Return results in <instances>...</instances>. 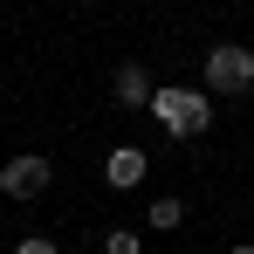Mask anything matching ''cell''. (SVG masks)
<instances>
[{
  "label": "cell",
  "mask_w": 254,
  "mask_h": 254,
  "mask_svg": "<svg viewBox=\"0 0 254 254\" xmlns=\"http://www.w3.org/2000/svg\"><path fill=\"white\" fill-rule=\"evenodd\" d=\"M110 96H117L124 110H151V96H158V83H151V69H137V62H124V69L110 76Z\"/></svg>",
  "instance_id": "4"
},
{
  "label": "cell",
  "mask_w": 254,
  "mask_h": 254,
  "mask_svg": "<svg viewBox=\"0 0 254 254\" xmlns=\"http://www.w3.org/2000/svg\"><path fill=\"white\" fill-rule=\"evenodd\" d=\"M103 254H144V241H137L130 227H110V234H103Z\"/></svg>",
  "instance_id": "7"
},
{
  "label": "cell",
  "mask_w": 254,
  "mask_h": 254,
  "mask_svg": "<svg viewBox=\"0 0 254 254\" xmlns=\"http://www.w3.org/2000/svg\"><path fill=\"white\" fill-rule=\"evenodd\" d=\"M151 117H158L172 137H199V130H213V96L206 89H186V83H158Z\"/></svg>",
  "instance_id": "1"
},
{
  "label": "cell",
  "mask_w": 254,
  "mask_h": 254,
  "mask_svg": "<svg viewBox=\"0 0 254 254\" xmlns=\"http://www.w3.org/2000/svg\"><path fill=\"white\" fill-rule=\"evenodd\" d=\"M14 254H62V248H55V241H42V234H35V241H14Z\"/></svg>",
  "instance_id": "8"
},
{
  "label": "cell",
  "mask_w": 254,
  "mask_h": 254,
  "mask_svg": "<svg viewBox=\"0 0 254 254\" xmlns=\"http://www.w3.org/2000/svg\"><path fill=\"white\" fill-rule=\"evenodd\" d=\"M179 254H192V248H179Z\"/></svg>",
  "instance_id": "10"
},
{
  "label": "cell",
  "mask_w": 254,
  "mask_h": 254,
  "mask_svg": "<svg viewBox=\"0 0 254 254\" xmlns=\"http://www.w3.org/2000/svg\"><path fill=\"white\" fill-rule=\"evenodd\" d=\"M144 220H151V227H158V234H172V227H179V220H186V199H179V192H158V199H151V213H144Z\"/></svg>",
  "instance_id": "6"
},
{
  "label": "cell",
  "mask_w": 254,
  "mask_h": 254,
  "mask_svg": "<svg viewBox=\"0 0 254 254\" xmlns=\"http://www.w3.org/2000/svg\"><path fill=\"white\" fill-rule=\"evenodd\" d=\"M0 192H7V199H42L48 192V158L42 151H14V158L0 165Z\"/></svg>",
  "instance_id": "3"
},
{
  "label": "cell",
  "mask_w": 254,
  "mask_h": 254,
  "mask_svg": "<svg viewBox=\"0 0 254 254\" xmlns=\"http://www.w3.org/2000/svg\"><path fill=\"white\" fill-rule=\"evenodd\" d=\"M234 254H254V241H234Z\"/></svg>",
  "instance_id": "9"
},
{
  "label": "cell",
  "mask_w": 254,
  "mask_h": 254,
  "mask_svg": "<svg viewBox=\"0 0 254 254\" xmlns=\"http://www.w3.org/2000/svg\"><path fill=\"white\" fill-rule=\"evenodd\" d=\"M144 172H151V158H144L137 144H117V151L103 158V179H110L117 192H130V186H144Z\"/></svg>",
  "instance_id": "5"
},
{
  "label": "cell",
  "mask_w": 254,
  "mask_h": 254,
  "mask_svg": "<svg viewBox=\"0 0 254 254\" xmlns=\"http://www.w3.org/2000/svg\"><path fill=\"white\" fill-rule=\"evenodd\" d=\"M199 76H206V96H248V89H254V48H241V42H213Z\"/></svg>",
  "instance_id": "2"
}]
</instances>
